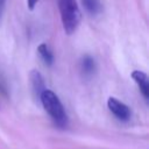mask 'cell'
I'll return each instance as SVG.
<instances>
[{
	"instance_id": "6da1fadb",
	"label": "cell",
	"mask_w": 149,
	"mask_h": 149,
	"mask_svg": "<svg viewBox=\"0 0 149 149\" xmlns=\"http://www.w3.org/2000/svg\"><path fill=\"white\" fill-rule=\"evenodd\" d=\"M40 102L42 104L44 111L48 113L54 125L61 129H64L69 125V118L65 108L59 100L58 95L51 90H45L40 97Z\"/></svg>"
},
{
	"instance_id": "7a4b0ae2",
	"label": "cell",
	"mask_w": 149,
	"mask_h": 149,
	"mask_svg": "<svg viewBox=\"0 0 149 149\" xmlns=\"http://www.w3.org/2000/svg\"><path fill=\"white\" fill-rule=\"evenodd\" d=\"M57 3L63 29L68 35H71L77 30L81 19L77 0H57Z\"/></svg>"
},
{
	"instance_id": "3957f363",
	"label": "cell",
	"mask_w": 149,
	"mask_h": 149,
	"mask_svg": "<svg viewBox=\"0 0 149 149\" xmlns=\"http://www.w3.org/2000/svg\"><path fill=\"white\" fill-rule=\"evenodd\" d=\"M107 107L111 111V113L120 121H128L132 118V111L130 108L119 99L114 97H109L107 100Z\"/></svg>"
},
{
	"instance_id": "277c9868",
	"label": "cell",
	"mask_w": 149,
	"mask_h": 149,
	"mask_svg": "<svg viewBox=\"0 0 149 149\" xmlns=\"http://www.w3.org/2000/svg\"><path fill=\"white\" fill-rule=\"evenodd\" d=\"M29 81H30V86H31V91L35 97L36 100L40 101V97L43 93V91H45V84H44V79L41 74L40 71L37 70H31L29 73Z\"/></svg>"
},
{
	"instance_id": "5b68a950",
	"label": "cell",
	"mask_w": 149,
	"mask_h": 149,
	"mask_svg": "<svg viewBox=\"0 0 149 149\" xmlns=\"http://www.w3.org/2000/svg\"><path fill=\"white\" fill-rule=\"evenodd\" d=\"M130 76L134 79V81L137 84L143 98L146 100H148L149 99V80H148L147 73L141 70H134Z\"/></svg>"
},
{
	"instance_id": "8992f818",
	"label": "cell",
	"mask_w": 149,
	"mask_h": 149,
	"mask_svg": "<svg viewBox=\"0 0 149 149\" xmlns=\"http://www.w3.org/2000/svg\"><path fill=\"white\" fill-rule=\"evenodd\" d=\"M79 69L84 77H92L97 70V64H95L94 58H92L88 55L83 56L79 62Z\"/></svg>"
},
{
	"instance_id": "52a82bcc",
	"label": "cell",
	"mask_w": 149,
	"mask_h": 149,
	"mask_svg": "<svg viewBox=\"0 0 149 149\" xmlns=\"http://www.w3.org/2000/svg\"><path fill=\"white\" fill-rule=\"evenodd\" d=\"M37 52L41 56L42 61L47 64V65H52L54 64V54L51 51V49L49 48V45L47 43H41L37 48Z\"/></svg>"
},
{
	"instance_id": "ba28073f",
	"label": "cell",
	"mask_w": 149,
	"mask_h": 149,
	"mask_svg": "<svg viewBox=\"0 0 149 149\" xmlns=\"http://www.w3.org/2000/svg\"><path fill=\"white\" fill-rule=\"evenodd\" d=\"M81 3L85 10L91 15H98L102 9L99 0H81Z\"/></svg>"
},
{
	"instance_id": "9c48e42d",
	"label": "cell",
	"mask_w": 149,
	"mask_h": 149,
	"mask_svg": "<svg viewBox=\"0 0 149 149\" xmlns=\"http://www.w3.org/2000/svg\"><path fill=\"white\" fill-rule=\"evenodd\" d=\"M40 0H27V5H28V8L30 9V10H33L34 8H35V6L37 5V2H38Z\"/></svg>"
},
{
	"instance_id": "30bf717a",
	"label": "cell",
	"mask_w": 149,
	"mask_h": 149,
	"mask_svg": "<svg viewBox=\"0 0 149 149\" xmlns=\"http://www.w3.org/2000/svg\"><path fill=\"white\" fill-rule=\"evenodd\" d=\"M5 1L6 0H0V10L3 9V6H5Z\"/></svg>"
}]
</instances>
